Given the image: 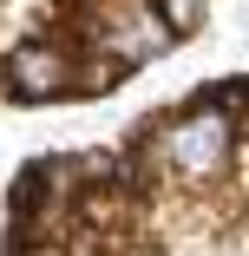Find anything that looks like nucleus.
Segmentation results:
<instances>
[{"label":"nucleus","mask_w":249,"mask_h":256,"mask_svg":"<svg viewBox=\"0 0 249 256\" xmlns=\"http://www.w3.org/2000/svg\"><path fill=\"white\" fill-rule=\"evenodd\" d=\"M236 144H243V125L210 106L184 98L177 112H151V158H158V171H171L190 190L223 184V171L236 164Z\"/></svg>","instance_id":"obj_1"},{"label":"nucleus","mask_w":249,"mask_h":256,"mask_svg":"<svg viewBox=\"0 0 249 256\" xmlns=\"http://www.w3.org/2000/svg\"><path fill=\"white\" fill-rule=\"evenodd\" d=\"M79 86V53L59 33H26L0 53V92L13 106H53V98H72Z\"/></svg>","instance_id":"obj_2"},{"label":"nucleus","mask_w":249,"mask_h":256,"mask_svg":"<svg viewBox=\"0 0 249 256\" xmlns=\"http://www.w3.org/2000/svg\"><path fill=\"white\" fill-rule=\"evenodd\" d=\"M151 7H158V20H164V33H171V40H190L197 26H204L210 0H151Z\"/></svg>","instance_id":"obj_3"}]
</instances>
